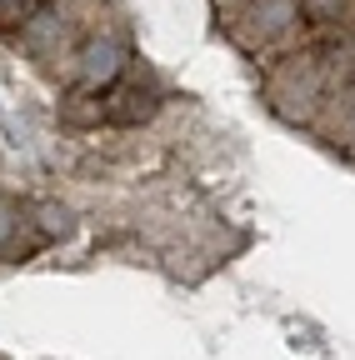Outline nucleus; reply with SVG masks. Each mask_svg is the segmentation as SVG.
Masks as SVG:
<instances>
[{
	"label": "nucleus",
	"mask_w": 355,
	"mask_h": 360,
	"mask_svg": "<svg viewBox=\"0 0 355 360\" xmlns=\"http://www.w3.org/2000/svg\"><path fill=\"white\" fill-rule=\"evenodd\" d=\"M0 115H6V110H0Z\"/></svg>",
	"instance_id": "6e6552de"
},
{
	"label": "nucleus",
	"mask_w": 355,
	"mask_h": 360,
	"mask_svg": "<svg viewBox=\"0 0 355 360\" xmlns=\"http://www.w3.org/2000/svg\"><path fill=\"white\" fill-rule=\"evenodd\" d=\"M40 231H46V236H65L70 231V210L65 205H40Z\"/></svg>",
	"instance_id": "20e7f679"
},
{
	"label": "nucleus",
	"mask_w": 355,
	"mask_h": 360,
	"mask_svg": "<svg viewBox=\"0 0 355 360\" xmlns=\"http://www.w3.org/2000/svg\"><path fill=\"white\" fill-rule=\"evenodd\" d=\"M30 0H0V25H25Z\"/></svg>",
	"instance_id": "39448f33"
},
{
	"label": "nucleus",
	"mask_w": 355,
	"mask_h": 360,
	"mask_svg": "<svg viewBox=\"0 0 355 360\" xmlns=\"http://www.w3.org/2000/svg\"><path fill=\"white\" fill-rule=\"evenodd\" d=\"M11 231H15V210H11L6 200H0V245L11 240Z\"/></svg>",
	"instance_id": "0eeeda50"
},
{
	"label": "nucleus",
	"mask_w": 355,
	"mask_h": 360,
	"mask_svg": "<svg viewBox=\"0 0 355 360\" xmlns=\"http://www.w3.org/2000/svg\"><path fill=\"white\" fill-rule=\"evenodd\" d=\"M300 11L316 15V20H330L335 11H345V0H300Z\"/></svg>",
	"instance_id": "423d86ee"
},
{
	"label": "nucleus",
	"mask_w": 355,
	"mask_h": 360,
	"mask_svg": "<svg viewBox=\"0 0 355 360\" xmlns=\"http://www.w3.org/2000/svg\"><path fill=\"white\" fill-rule=\"evenodd\" d=\"M290 20H300V0H255V25L271 35V30H285Z\"/></svg>",
	"instance_id": "7ed1b4c3"
},
{
	"label": "nucleus",
	"mask_w": 355,
	"mask_h": 360,
	"mask_svg": "<svg viewBox=\"0 0 355 360\" xmlns=\"http://www.w3.org/2000/svg\"><path fill=\"white\" fill-rule=\"evenodd\" d=\"M125 60H130V51H125V40H115V35H96V40H85L80 51H75V80H80V90H110L120 75H125Z\"/></svg>",
	"instance_id": "f257e3e1"
},
{
	"label": "nucleus",
	"mask_w": 355,
	"mask_h": 360,
	"mask_svg": "<svg viewBox=\"0 0 355 360\" xmlns=\"http://www.w3.org/2000/svg\"><path fill=\"white\" fill-rule=\"evenodd\" d=\"M155 110H160V96L150 85H125V90H115V96L105 101V120L110 125H141Z\"/></svg>",
	"instance_id": "f03ea898"
}]
</instances>
